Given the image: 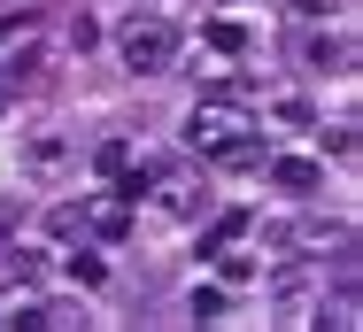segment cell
I'll return each mask as SVG.
<instances>
[{
  "label": "cell",
  "instance_id": "cell-7",
  "mask_svg": "<svg viewBox=\"0 0 363 332\" xmlns=\"http://www.w3.org/2000/svg\"><path fill=\"white\" fill-rule=\"evenodd\" d=\"M209 47H217V55H247V23L217 16V23H209Z\"/></svg>",
  "mask_w": 363,
  "mask_h": 332
},
{
  "label": "cell",
  "instance_id": "cell-5",
  "mask_svg": "<svg viewBox=\"0 0 363 332\" xmlns=\"http://www.w3.org/2000/svg\"><path fill=\"white\" fill-rule=\"evenodd\" d=\"M301 62H309V70H348L356 47H348L340 31H309V39H301Z\"/></svg>",
  "mask_w": 363,
  "mask_h": 332
},
{
  "label": "cell",
  "instance_id": "cell-14",
  "mask_svg": "<svg viewBox=\"0 0 363 332\" xmlns=\"http://www.w3.org/2000/svg\"><path fill=\"white\" fill-rule=\"evenodd\" d=\"M0 109H8V85H0Z\"/></svg>",
  "mask_w": 363,
  "mask_h": 332
},
{
  "label": "cell",
  "instance_id": "cell-6",
  "mask_svg": "<svg viewBox=\"0 0 363 332\" xmlns=\"http://www.w3.org/2000/svg\"><path fill=\"white\" fill-rule=\"evenodd\" d=\"M263 155H271V147H263V132H255V124H247V132L232 139V147H217V155H209V162H217V170H263Z\"/></svg>",
  "mask_w": 363,
  "mask_h": 332
},
{
  "label": "cell",
  "instance_id": "cell-8",
  "mask_svg": "<svg viewBox=\"0 0 363 332\" xmlns=\"http://www.w3.org/2000/svg\"><path fill=\"white\" fill-rule=\"evenodd\" d=\"M240 232H247V209H232V216H217V224H209V240H201V248H209V255H217V248H232V240H240Z\"/></svg>",
  "mask_w": 363,
  "mask_h": 332
},
{
  "label": "cell",
  "instance_id": "cell-10",
  "mask_svg": "<svg viewBox=\"0 0 363 332\" xmlns=\"http://www.w3.org/2000/svg\"><path fill=\"white\" fill-rule=\"evenodd\" d=\"M194 317L217 325V317H224V286H194Z\"/></svg>",
  "mask_w": 363,
  "mask_h": 332
},
{
  "label": "cell",
  "instance_id": "cell-3",
  "mask_svg": "<svg viewBox=\"0 0 363 332\" xmlns=\"http://www.w3.org/2000/svg\"><path fill=\"white\" fill-rule=\"evenodd\" d=\"M77 232H93V240H124V232H132V194L116 186V194L77 201Z\"/></svg>",
  "mask_w": 363,
  "mask_h": 332
},
{
  "label": "cell",
  "instance_id": "cell-9",
  "mask_svg": "<svg viewBox=\"0 0 363 332\" xmlns=\"http://www.w3.org/2000/svg\"><path fill=\"white\" fill-rule=\"evenodd\" d=\"M124 162H132V147H124V139H101V155H93V170H101V178H116Z\"/></svg>",
  "mask_w": 363,
  "mask_h": 332
},
{
  "label": "cell",
  "instance_id": "cell-11",
  "mask_svg": "<svg viewBox=\"0 0 363 332\" xmlns=\"http://www.w3.org/2000/svg\"><path fill=\"white\" fill-rule=\"evenodd\" d=\"M23 162H31V170H62V139H31Z\"/></svg>",
  "mask_w": 363,
  "mask_h": 332
},
{
  "label": "cell",
  "instance_id": "cell-15",
  "mask_svg": "<svg viewBox=\"0 0 363 332\" xmlns=\"http://www.w3.org/2000/svg\"><path fill=\"white\" fill-rule=\"evenodd\" d=\"M0 39H8V23H0Z\"/></svg>",
  "mask_w": 363,
  "mask_h": 332
},
{
  "label": "cell",
  "instance_id": "cell-4",
  "mask_svg": "<svg viewBox=\"0 0 363 332\" xmlns=\"http://www.w3.org/2000/svg\"><path fill=\"white\" fill-rule=\"evenodd\" d=\"M263 170H271L279 194H317V186H325V170H317L309 155H263Z\"/></svg>",
  "mask_w": 363,
  "mask_h": 332
},
{
  "label": "cell",
  "instance_id": "cell-1",
  "mask_svg": "<svg viewBox=\"0 0 363 332\" xmlns=\"http://www.w3.org/2000/svg\"><path fill=\"white\" fill-rule=\"evenodd\" d=\"M116 55H124V70H140V77H162V70L178 62V31L162 16H132L116 31Z\"/></svg>",
  "mask_w": 363,
  "mask_h": 332
},
{
  "label": "cell",
  "instance_id": "cell-16",
  "mask_svg": "<svg viewBox=\"0 0 363 332\" xmlns=\"http://www.w3.org/2000/svg\"><path fill=\"white\" fill-rule=\"evenodd\" d=\"M147 8H155V0H147Z\"/></svg>",
  "mask_w": 363,
  "mask_h": 332
},
{
  "label": "cell",
  "instance_id": "cell-13",
  "mask_svg": "<svg viewBox=\"0 0 363 332\" xmlns=\"http://www.w3.org/2000/svg\"><path fill=\"white\" fill-rule=\"evenodd\" d=\"M70 278H77V286H101L108 270H101V255H70Z\"/></svg>",
  "mask_w": 363,
  "mask_h": 332
},
{
  "label": "cell",
  "instance_id": "cell-12",
  "mask_svg": "<svg viewBox=\"0 0 363 332\" xmlns=\"http://www.w3.org/2000/svg\"><path fill=\"white\" fill-rule=\"evenodd\" d=\"M247 93H255V85H247V77H217V85H209V93H201V101H240V109H247Z\"/></svg>",
  "mask_w": 363,
  "mask_h": 332
},
{
  "label": "cell",
  "instance_id": "cell-2",
  "mask_svg": "<svg viewBox=\"0 0 363 332\" xmlns=\"http://www.w3.org/2000/svg\"><path fill=\"white\" fill-rule=\"evenodd\" d=\"M247 124H255V116H247L240 101H194V116H186V147L209 162V155H217V147H232Z\"/></svg>",
  "mask_w": 363,
  "mask_h": 332
}]
</instances>
